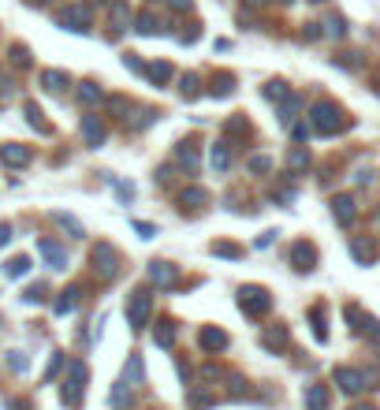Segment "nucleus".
Here are the masks:
<instances>
[{
  "label": "nucleus",
  "mask_w": 380,
  "mask_h": 410,
  "mask_svg": "<svg viewBox=\"0 0 380 410\" xmlns=\"http://www.w3.org/2000/svg\"><path fill=\"white\" fill-rule=\"evenodd\" d=\"M310 123H313V131H317V135L328 138V135H340L347 127V112L335 101H317L310 109Z\"/></svg>",
  "instance_id": "obj_1"
},
{
  "label": "nucleus",
  "mask_w": 380,
  "mask_h": 410,
  "mask_svg": "<svg viewBox=\"0 0 380 410\" xmlns=\"http://www.w3.org/2000/svg\"><path fill=\"white\" fill-rule=\"evenodd\" d=\"M142 377H146V370H142V354H131V358H127V377H123V381L131 384V388H138V384H142Z\"/></svg>",
  "instance_id": "obj_24"
},
{
  "label": "nucleus",
  "mask_w": 380,
  "mask_h": 410,
  "mask_svg": "<svg viewBox=\"0 0 380 410\" xmlns=\"http://www.w3.org/2000/svg\"><path fill=\"white\" fill-rule=\"evenodd\" d=\"M287 261L295 273H313V265H317V246H313L310 239H298V243H291V250H287Z\"/></svg>",
  "instance_id": "obj_7"
},
{
  "label": "nucleus",
  "mask_w": 380,
  "mask_h": 410,
  "mask_svg": "<svg viewBox=\"0 0 380 410\" xmlns=\"http://www.w3.org/2000/svg\"><path fill=\"white\" fill-rule=\"evenodd\" d=\"M321 26H324V34H328V38H347V23H343V15H328Z\"/></svg>",
  "instance_id": "obj_32"
},
{
  "label": "nucleus",
  "mask_w": 380,
  "mask_h": 410,
  "mask_svg": "<svg viewBox=\"0 0 380 410\" xmlns=\"http://www.w3.org/2000/svg\"><path fill=\"white\" fill-rule=\"evenodd\" d=\"M298 109H302V97H287L284 109H280V120H284V123H295V120H298Z\"/></svg>",
  "instance_id": "obj_35"
},
{
  "label": "nucleus",
  "mask_w": 380,
  "mask_h": 410,
  "mask_svg": "<svg viewBox=\"0 0 380 410\" xmlns=\"http://www.w3.org/2000/svg\"><path fill=\"white\" fill-rule=\"evenodd\" d=\"M227 395H235V399H250L254 392H250V381H246V377H231V373H227Z\"/></svg>",
  "instance_id": "obj_28"
},
{
  "label": "nucleus",
  "mask_w": 380,
  "mask_h": 410,
  "mask_svg": "<svg viewBox=\"0 0 380 410\" xmlns=\"http://www.w3.org/2000/svg\"><path fill=\"white\" fill-rule=\"evenodd\" d=\"M287 168H291V172H306V168H310V149L302 146V142L287 149Z\"/></svg>",
  "instance_id": "obj_23"
},
{
  "label": "nucleus",
  "mask_w": 380,
  "mask_h": 410,
  "mask_svg": "<svg viewBox=\"0 0 380 410\" xmlns=\"http://www.w3.org/2000/svg\"><path fill=\"white\" fill-rule=\"evenodd\" d=\"M149 280H153L157 287L172 291V287H176V280H179V268L168 265V261H149Z\"/></svg>",
  "instance_id": "obj_13"
},
{
  "label": "nucleus",
  "mask_w": 380,
  "mask_h": 410,
  "mask_svg": "<svg viewBox=\"0 0 380 410\" xmlns=\"http://www.w3.org/2000/svg\"><path fill=\"white\" fill-rule=\"evenodd\" d=\"M235 298H238V310H243L250 321H261L268 310H273V298H268V291L257 287V284H243Z\"/></svg>",
  "instance_id": "obj_2"
},
{
  "label": "nucleus",
  "mask_w": 380,
  "mask_h": 410,
  "mask_svg": "<svg viewBox=\"0 0 380 410\" xmlns=\"http://www.w3.org/2000/svg\"><path fill=\"white\" fill-rule=\"evenodd\" d=\"M90 261H93V273L101 280H116L119 276V254L112 250V243H97Z\"/></svg>",
  "instance_id": "obj_5"
},
{
  "label": "nucleus",
  "mask_w": 380,
  "mask_h": 410,
  "mask_svg": "<svg viewBox=\"0 0 380 410\" xmlns=\"http://www.w3.org/2000/svg\"><path fill=\"white\" fill-rule=\"evenodd\" d=\"M213 254L216 257H243V246H235V243H213Z\"/></svg>",
  "instance_id": "obj_41"
},
{
  "label": "nucleus",
  "mask_w": 380,
  "mask_h": 410,
  "mask_svg": "<svg viewBox=\"0 0 380 410\" xmlns=\"http://www.w3.org/2000/svg\"><path fill=\"white\" fill-rule=\"evenodd\" d=\"M0 157H4V165H12V168H23V165H30V149L26 146H4L0 149Z\"/></svg>",
  "instance_id": "obj_21"
},
{
  "label": "nucleus",
  "mask_w": 380,
  "mask_h": 410,
  "mask_svg": "<svg viewBox=\"0 0 380 410\" xmlns=\"http://www.w3.org/2000/svg\"><path fill=\"white\" fill-rule=\"evenodd\" d=\"M265 97H268V101H287V97H291V86L280 82V79H273V82L265 86Z\"/></svg>",
  "instance_id": "obj_31"
},
{
  "label": "nucleus",
  "mask_w": 380,
  "mask_h": 410,
  "mask_svg": "<svg viewBox=\"0 0 380 410\" xmlns=\"http://www.w3.org/2000/svg\"><path fill=\"white\" fill-rule=\"evenodd\" d=\"M153 343L168 351L172 343H176V321H172V317H160V321H157V328H153Z\"/></svg>",
  "instance_id": "obj_20"
},
{
  "label": "nucleus",
  "mask_w": 380,
  "mask_h": 410,
  "mask_svg": "<svg viewBox=\"0 0 380 410\" xmlns=\"http://www.w3.org/2000/svg\"><path fill=\"white\" fill-rule=\"evenodd\" d=\"M284 4H291V0H284Z\"/></svg>",
  "instance_id": "obj_51"
},
{
  "label": "nucleus",
  "mask_w": 380,
  "mask_h": 410,
  "mask_svg": "<svg viewBox=\"0 0 380 410\" xmlns=\"http://www.w3.org/2000/svg\"><path fill=\"white\" fill-rule=\"evenodd\" d=\"M250 4H265V0H250Z\"/></svg>",
  "instance_id": "obj_49"
},
{
  "label": "nucleus",
  "mask_w": 380,
  "mask_h": 410,
  "mask_svg": "<svg viewBox=\"0 0 380 410\" xmlns=\"http://www.w3.org/2000/svg\"><path fill=\"white\" fill-rule=\"evenodd\" d=\"M172 157H176V165L187 168V176H198L202 172V157H198V149H194V142H179L172 149Z\"/></svg>",
  "instance_id": "obj_12"
},
{
  "label": "nucleus",
  "mask_w": 380,
  "mask_h": 410,
  "mask_svg": "<svg viewBox=\"0 0 380 410\" xmlns=\"http://www.w3.org/2000/svg\"><path fill=\"white\" fill-rule=\"evenodd\" d=\"M202 381H227V370L216 365V362H205L202 365Z\"/></svg>",
  "instance_id": "obj_39"
},
{
  "label": "nucleus",
  "mask_w": 380,
  "mask_h": 410,
  "mask_svg": "<svg viewBox=\"0 0 380 410\" xmlns=\"http://www.w3.org/2000/svg\"><path fill=\"white\" fill-rule=\"evenodd\" d=\"M351 410H377L373 403H358V407H351Z\"/></svg>",
  "instance_id": "obj_48"
},
{
  "label": "nucleus",
  "mask_w": 380,
  "mask_h": 410,
  "mask_svg": "<svg viewBox=\"0 0 380 410\" xmlns=\"http://www.w3.org/2000/svg\"><path fill=\"white\" fill-rule=\"evenodd\" d=\"M82 138H86V146L90 149H97V146H105V135H108V127H105V120L97 112H86L82 116Z\"/></svg>",
  "instance_id": "obj_10"
},
{
  "label": "nucleus",
  "mask_w": 380,
  "mask_h": 410,
  "mask_svg": "<svg viewBox=\"0 0 380 410\" xmlns=\"http://www.w3.org/2000/svg\"><path fill=\"white\" fill-rule=\"evenodd\" d=\"M60 370H63V354L52 351V362H49V370H45V381H52V377H56Z\"/></svg>",
  "instance_id": "obj_44"
},
{
  "label": "nucleus",
  "mask_w": 380,
  "mask_h": 410,
  "mask_svg": "<svg viewBox=\"0 0 380 410\" xmlns=\"http://www.w3.org/2000/svg\"><path fill=\"white\" fill-rule=\"evenodd\" d=\"M146 75H149V82H153V86H168L176 71H172L168 60H157V63H149V68H146Z\"/></svg>",
  "instance_id": "obj_22"
},
{
  "label": "nucleus",
  "mask_w": 380,
  "mask_h": 410,
  "mask_svg": "<svg viewBox=\"0 0 380 410\" xmlns=\"http://www.w3.org/2000/svg\"><path fill=\"white\" fill-rule=\"evenodd\" d=\"M332 407V388L328 384H310L306 388V410H328Z\"/></svg>",
  "instance_id": "obj_15"
},
{
  "label": "nucleus",
  "mask_w": 380,
  "mask_h": 410,
  "mask_svg": "<svg viewBox=\"0 0 380 410\" xmlns=\"http://www.w3.org/2000/svg\"><path fill=\"white\" fill-rule=\"evenodd\" d=\"M135 231L142 235V239H153V231H157V228H153V224H142V220H135Z\"/></svg>",
  "instance_id": "obj_45"
},
{
  "label": "nucleus",
  "mask_w": 380,
  "mask_h": 410,
  "mask_svg": "<svg viewBox=\"0 0 380 410\" xmlns=\"http://www.w3.org/2000/svg\"><path fill=\"white\" fill-rule=\"evenodd\" d=\"M343 317H347V332L351 336H358V340H380V325H377V317L373 314H365L358 302H347L343 306Z\"/></svg>",
  "instance_id": "obj_3"
},
{
  "label": "nucleus",
  "mask_w": 380,
  "mask_h": 410,
  "mask_svg": "<svg viewBox=\"0 0 380 410\" xmlns=\"http://www.w3.org/2000/svg\"><path fill=\"white\" fill-rule=\"evenodd\" d=\"M52 220H56L60 228H63V231L71 235V239H82V235H86V231H82V224L75 220V217H68V213H52Z\"/></svg>",
  "instance_id": "obj_27"
},
{
  "label": "nucleus",
  "mask_w": 380,
  "mask_h": 410,
  "mask_svg": "<svg viewBox=\"0 0 380 410\" xmlns=\"http://www.w3.org/2000/svg\"><path fill=\"white\" fill-rule=\"evenodd\" d=\"M75 302H79V287H68V291H63V298L56 302V314H68Z\"/></svg>",
  "instance_id": "obj_42"
},
{
  "label": "nucleus",
  "mask_w": 380,
  "mask_h": 410,
  "mask_svg": "<svg viewBox=\"0 0 380 410\" xmlns=\"http://www.w3.org/2000/svg\"><path fill=\"white\" fill-rule=\"evenodd\" d=\"M4 243H12V228H8V224H0V246Z\"/></svg>",
  "instance_id": "obj_46"
},
{
  "label": "nucleus",
  "mask_w": 380,
  "mask_h": 410,
  "mask_svg": "<svg viewBox=\"0 0 380 410\" xmlns=\"http://www.w3.org/2000/svg\"><path fill=\"white\" fill-rule=\"evenodd\" d=\"M79 101H86V105H97V101H105V93L97 90V82H82V86H79Z\"/></svg>",
  "instance_id": "obj_36"
},
{
  "label": "nucleus",
  "mask_w": 380,
  "mask_h": 410,
  "mask_svg": "<svg viewBox=\"0 0 380 410\" xmlns=\"http://www.w3.org/2000/svg\"><path fill=\"white\" fill-rule=\"evenodd\" d=\"M377 224H380V217H377Z\"/></svg>",
  "instance_id": "obj_52"
},
{
  "label": "nucleus",
  "mask_w": 380,
  "mask_h": 410,
  "mask_svg": "<svg viewBox=\"0 0 380 410\" xmlns=\"http://www.w3.org/2000/svg\"><path fill=\"white\" fill-rule=\"evenodd\" d=\"M82 392H86V365L82 362H71L68 365V377H63L60 395H63V403H68V407H75L82 399Z\"/></svg>",
  "instance_id": "obj_6"
},
{
  "label": "nucleus",
  "mask_w": 380,
  "mask_h": 410,
  "mask_svg": "<svg viewBox=\"0 0 380 410\" xmlns=\"http://www.w3.org/2000/svg\"><path fill=\"white\" fill-rule=\"evenodd\" d=\"M198 93H202V75L198 71L183 75V97H198Z\"/></svg>",
  "instance_id": "obj_38"
},
{
  "label": "nucleus",
  "mask_w": 380,
  "mask_h": 410,
  "mask_svg": "<svg viewBox=\"0 0 380 410\" xmlns=\"http://www.w3.org/2000/svg\"><path fill=\"white\" fill-rule=\"evenodd\" d=\"M172 8H176V12H190V0H168Z\"/></svg>",
  "instance_id": "obj_47"
},
{
  "label": "nucleus",
  "mask_w": 380,
  "mask_h": 410,
  "mask_svg": "<svg viewBox=\"0 0 380 410\" xmlns=\"http://www.w3.org/2000/svg\"><path fill=\"white\" fill-rule=\"evenodd\" d=\"M41 86H45L49 93H60L63 86H68V75H63V71H45V75H41Z\"/></svg>",
  "instance_id": "obj_30"
},
{
  "label": "nucleus",
  "mask_w": 380,
  "mask_h": 410,
  "mask_svg": "<svg viewBox=\"0 0 380 410\" xmlns=\"http://www.w3.org/2000/svg\"><path fill=\"white\" fill-rule=\"evenodd\" d=\"M213 168H216V172H227V168H231V153H227L224 142L213 146Z\"/></svg>",
  "instance_id": "obj_33"
},
{
  "label": "nucleus",
  "mask_w": 380,
  "mask_h": 410,
  "mask_svg": "<svg viewBox=\"0 0 380 410\" xmlns=\"http://www.w3.org/2000/svg\"><path fill=\"white\" fill-rule=\"evenodd\" d=\"M176 202L183 205V213H198V209H205L209 194H205L202 187H187V190H179V198H176Z\"/></svg>",
  "instance_id": "obj_18"
},
{
  "label": "nucleus",
  "mask_w": 380,
  "mask_h": 410,
  "mask_svg": "<svg viewBox=\"0 0 380 410\" xmlns=\"http://www.w3.org/2000/svg\"><path fill=\"white\" fill-rule=\"evenodd\" d=\"M8 365H12V373H23L26 370V354L23 351H8Z\"/></svg>",
  "instance_id": "obj_43"
},
{
  "label": "nucleus",
  "mask_w": 380,
  "mask_h": 410,
  "mask_svg": "<svg viewBox=\"0 0 380 410\" xmlns=\"http://www.w3.org/2000/svg\"><path fill=\"white\" fill-rule=\"evenodd\" d=\"M227 343H231V336H227L224 328H216V325H202L198 328V347H202V354H220V351H227Z\"/></svg>",
  "instance_id": "obj_8"
},
{
  "label": "nucleus",
  "mask_w": 380,
  "mask_h": 410,
  "mask_svg": "<svg viewBox=\"0 0 380 410\" xmlns=\"http://www.w3.org/2000/svg\"><path fill=\"white\" fill-rule=\"evenodd\" d=\"M354 198L351 194H335L332 198V217H335V224H343V228H351V220H354Z\"/></svg>",
  "instance_id": "obj_14"
},
{
  "label": "nucleus",
  "mask_w": 380,
  "mask_h": 410,
  "mask_svg": "<svg viewBox=\"0 0 380 410\" xmlns=\"http://www.w3.org/2000/svg\"><path fill=\"white\" fill-rule=\"evenodd\" d=\"M351 254L358 257V265H373L377 254H380V246H377L373 235H351Z\"/></svg>",
  "instance_id": "obj_11"
},
{
  "label": "nucleus",
  "mask_w": 380,
  "mask_h": 410,
  "mask_svg": "<svg viewBox=\"0 0 380 410\" xmlns=\"http://www.w3.org/2000/svg\"><path fill=\"white\" fill-rule=\"evenodd\" d=\"M287 343H291V328H287V325H280V321H276V325H265V328H261V347H265V351L284 354Z\"/></svg>",
  "instance_id": "obj_9"
},
{
  "label": "nucleus",
  "mask_w": 380,
  "mask_h": 410,
  "mask_svg": "<svg viewBox=\"0 0 380 410\" xmlns=\"http://www.w3.org/2000/svg\"><path fill=\"white\" fill-rule=\"evenodd\" d=\"M246 168H250V176H268V168H273V160H268L265 153H254L246 160Z\"/></svg>",
  "instance_id": "obj_34"
},
{
  "label": "nucleus",
  "mask_w": 380,
  "mask_h": 410,
  "mask_svg": "<svg viewBox=\"0 0 380 410\" xmlns=\"http://www.w3.org/2000/svg\"><path fill=\"white\" fill-rule=\"evenodd\" d=\"M317 4H321V0H317Z\"/></svg>",
  "instance_id": "obj_53"
},
{
  "label": "nucleus",
  "mask_w": 380,
  "mask_h": 410,
  "mask_svg": "<svg viewBox=\"0 0 380 410\" xmlns=\"http://www.w3.org/2000/svg\"><path fill=\"white\" fill-rule=\"evenodd\" d=\"M4 273L12 276V280H19V276H26L30 273V257H12V261L4 265Z\"/></svg>",
  "instance_id": "obj_37"
},
{
  "label": "nucleus",
  "mask_w": 380,
  "mask_h": 410,
  "mask_svg": "<svg viewBox=\"0 0 380 410\" xmlns=\"http://www.w3.org/2000/svg\"><path fill=\"white\" fill-rule=\"evenodd\" d=\"M131 403H135V388L127 381H116L112 392H108V407L112 410H131Z\"/></svg>",
  "instance_id": "obj_16"
},
{
  "label": "nucleus",
  "mask_w": 380,
  "mask_h": 410,
  "mask_svg": "<svg viewBox=\"0 0 380 410\" xmlns=\"http://www.w3.org/2000/svg\"><path fill=\"white\" fill-rule=\"evenodd\" d=\"M227 90H235V79H231V75H224V71H220V75H216V79H213V93H216V97H224Z\"/></svg>",
  "instance_id": "obj_40"
},
{
  "label": "nucleus",
  "mask_w": 380,
  "mask_h": 410,
  "mask_svg": "<svg viewBox=\"0 0 380 410\" xmlns=\"http://www.w3.org/2000/svg\"><path fill=\"white\" fill-rule=\"evenodd\" d=\"M213 403H216V395H213V392H205V388H202V392L194 388V392L187 395V407H190V410H209Z\"/></svg>",
  "instance_id": "obj_26"
},
{
  "label": "nucleus",
  "mask_w": 380,
  "mask_h": 410,
  "mask_svg": "<svg viewBox=\"0 0 380 410\" xmlns=\"http://www.w3.org/2000/svg\"><path fill=\"white\" fill-rule=\"evenodd\" d=\"M149 310H153V295H149V287H135L131 302H127V321H131L135 332L149 321Z\"/></svg>",
  "instance_id": "obj_4"
},
{
  "label": "nucleus",
  "mask_w": 380,
  "mask_h": 410,
  "mask_svg": "<svg viewBox=\"0 0 380 410\" xmlns=\"http://www.w3.org/2000/svg\"><path fill=\"white\" fill-rule=\"evenodd\" d=\"M68 30H90V12H86L82 4H75V8H63V12L56 15Z\"/></svg>",
  "instance_id": "obj_17"
},
{
  "label": "nucleus",
  "mask_w": 380,
  "mask_h": 410,
  "mask_svg": "<svg viewBox=\"0 0 380 410\" xmlns=\"http://www.w3.org/2000/svg\"><path fill=\"white\" fill-rule=\"evenodd\" d=\"M310 321H313V336L324 343V340H328V325H324V306H310Z\"/></svg>",
  "instance_id": "obj_29"
},
{
  "label": "nucleus",
  "mask_w": 380,
  "mask_h": 410,
  "mask_svg": "<svg viewBox=\"0 0 380 410\" xmlns=\"http://www.w3.org/2000/svg\"><path fill=\"white\" fill-rule=\"evenodd\" d=\"M131 30H135V34H146V38H149V34H160V19L146 12V15H138V19H135V26H131Z\"/></svg>",
  "instance_id": "obj_25"
},
{
  "label": "nucleus",
  "mask_w": 380,
  "mask_h": 410,
  "mask_svg": "<svg viewBox=\"0 0 380 410\" xmlns=\"http://www.w3.org/2000/svg\"><path fill=\"white\" fill-rule=\"evenodd\" d=\"M38 250L45 254L49 268H68V250H63L60 243H52V239H41V243H38Z\"/></svg>",
  "instance_id": "obj_19"
},
{
  "label": "nucleus",
  "mask_w": 380,
  "mask_h": 410,
  "mask_svg": "<svg viewBox=\"0 0 380 410\" xmlns=\"http://www.w3.org/2000/svg\"><path fill=\"white\" fill-rule=\"evenodd\" d=\"M30 4H45V0H30Z\"/></svg>",
  "instance_id": "obj_50"
}]
</instances>
